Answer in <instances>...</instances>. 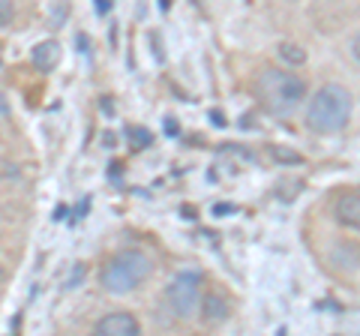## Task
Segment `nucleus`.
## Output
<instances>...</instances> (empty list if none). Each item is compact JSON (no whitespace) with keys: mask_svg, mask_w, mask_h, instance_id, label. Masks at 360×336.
<instances>
[{"mask_svg":"<svg viewBox=\"0 0 360 336\" xmlns=\"http://www.w3.org/2000/svg\"><path fill=\"white\" fill-rule=\"evenodd\" d=\"M165 300L177 318H193L201 304V273L198 271L177 273L165 288Z\"/></svg>","mask_w":360,"mask_h":336,"instance_id":"obj_4","label":"nucleus"},{"mask_svg":"<svg viewBox=\"0 0 360 336\" xmlns=\"http://www.w3.org/2000/svg\"><path fill=\"white\" fill-rule=\"evenodd\" d=\"M6 111H9V103H6V96H4V93H0V117H4V115H6Z\"/></svg>","mask_w":360,"mask_h":336,"instance_id":"obj_13","label":"nucleus"},{"mask_svg":"<svg viewBox=\"0 0 360 336\" xmlns=\"http://www.w3.org/2000/svg\"><path fill=\"white\" fill-rule=\"evenodd\" d=\"M352 51H354V58L360 60V33H357V37H354V42H352Z\"/></svg>","mask_w":360,"mask_h":336,"instance_id":"obj_12","label":"nucleus"},{"mask_svg":"<svg viewBox=\"0 0 360 336\" xmlns=\"http://www.w3.org/2000/svg\"><path fill=\"white\" fill-rule=\"evenodd\" d=\"M129 138H135V148H148V144L153 141L150 132L141 129V127H129Z\"/></svg>","mask_w":360,"mask_h":336,"instance_id":"obj_10","label":"nucleus"},{"mask_svg":"<svg viewBox=\"0 0 360 336\" xmlns=\"http://www.w3.org/2000/svg\"><path fill=\"white\" fill-rule=\"evenodd\" d=\"M58 60H60V46L54 39H45L33 49V66L42 72H51L54 66H58Z\"/></svg>","mask_w":360,"mask_h":336,"instance_id":"obj_8","label":"nucleus"},{"mask_svg":"<svg viewBox=\"0 0 360 336\" xmlns=\"http://www.w3.org/2000/svg\"><path fill=\"white\" fill-rule=\"evenodd\" d=\"M303 96H307V84L295 72L262 70L255 78V99L270 115H288V111H295L300 105Z\"/></svg>","mask_w":360,"mask_h":336,"instance_id":"obj_2","label":"nucleus"},{"mask_svg":"<svg viewBox=\"0 0 360 336\" xmlns=\"http://www.w3.org/2000/svg\"><path fill=\"white\" fill-rule=\"evenodd\" d=\"M96 333L99 336H135V333H141V324L129 312H111V316L96 321Z\"/></svg>","mask_w":360,"mask_h":336,"instance_id":"obj_5","label":"nucleus"},{"mask_svg":"<svg viewBox=\"0 0 360 336\" xmlns=\"http://www.w3.org/2000/svg\"><path fill=\"white\" fill-rule=\"evenodd\" d=\"M336 219L342 222L345 228L360 231V193H345L336 198Z\"/></svg>","mask_w":360,"mask_h":336,"instance_id":"obj_6","label":"nucleus"},{"mask_svg":"<svg viewBox=\"0 0 360 336\" xmlns=\"http://www.w3.org/2000/svg\"><path fill=\"white\" fill-rule=\"evenodd\" d=\"M13 0H0V25H6V21H13Z\"/></svg>","mask_w":360,"mask_h":336,"instance_id":"obj_11","label":"nucleus"},{"mask_svg":"<svg viewBox=\"0 0 360 336\" xmlns=\"http://www.w3.org/2000/svg\"><path fill=\"white\" fill-rule=\"evenodd\" d=\"M4 276H6V273H4V267H0V283H4Z\"/></svg>","mask_w":360,"mask_h":336,"instance_id":"obj_14","label":"nucleus"},{"mask_svg":"<svg viewBox=\"0 0 360 336\" xmlns=\"http://www.w3.org/2000/svg\"><path fill=\"white\" fill-rule=\"evenodd\" d=\"M150 271H153V264H150V259L144 252H139V250H123V252H117L115 259L105 264V271H103V288L111 291V295H127V291L139 288L144 279L150 276Z\"/></svg>","mask_w":360,"mask_h":336,"instance_id":"obj_3","label":"nucleus"},{"mask_svg":"<svg viewBox=\"0 0 360 336\" xmlns=\"http://www.w3.org/2000/svg\"><path fill=\"white\" fill-rule=\"evenodd\" d=\"M279 58H283L285 63H291V66H300L303 60H307V49L295 46V42H283V46H279Z\"/></svg>","mask_w":360,"mask_h":336,"instance_id":"obj_9","label":"nucleus"},{"mask_svg":"<svg viewBox=\"0 0 360 336\" xmlns=\"http://www.w3.org/2000/svg\"><path fill=\"white\" fill-rule=\"evenodd\" d=\"M201 316H205V321L210 324H219L231 316V306H229V300H225L222 295H205V300H201Z\"/></svg>","mask_w":360,"mask_h":336,"instance_id":"obj_7","label":"nucleus"},{"mask_svg":"<svg viewBox=\"0 0 360 336\" xmlns=\"http://www.w3.org/2000/svg\"><path fill=\"white\" fill-rule=\"evenodd\" d=\"M348 120H352V93L342 84L319 87L307 108V127L319 136H333L348 127Z\"/></svg>","mask_w":360,"mask_h":336,"instance_id":"obj_1","label":"nucleus"}]
</instances>
